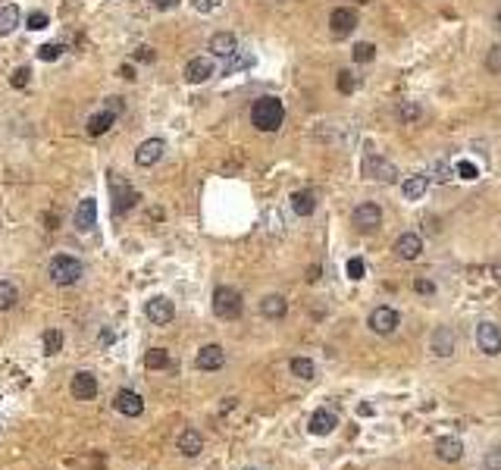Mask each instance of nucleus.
Segmentation results:
<instances>
[{
    "label": "nucleus",
    "instance_id": "nucleus-1",
    "mask_svg": "<svg viewBox=\"0 0 501 470\" xmlns=\"http://www.w3.org/2000/svg\"><path fill=\"white\" fill-rule=\"evenodd\" d=\"M251 123L257 126L260 132H276V129H282V123H285V107H282V100L279 98H257L254 100V107H251Z\"/></svg>",
    "mask_w": 501,
    "mask_h": 470
},
{
    "label": "nucleus",
    "instance_id": "nucleus-2",
    "mask_svg": "<svg viewBox=\"0 0 501 470\" xmlns=\"http://www.w3.org/2000/svg\"><path fill=\"white\" fill-rule=\"evenodd\" d=\"M82 273H85V267H82V260L78 257H69V254H57V257L50 260V267H48V276L50 282H57V286H76L78 279H82Z\"/></svg>",
    "mask_w": 501,
    "mask_h": 470
},
{
    "label": "nucleus",
    "instance_id": "nucleus-3",
    "mask_svg": "<svg viewBox=\"0 0 501 470\" xmlns=\"http://www.w3.org/2000/svg\"><path fill=\"white\" fill-rule=\"evenodd\" d=\"M245 311V301H242V292L232 286H219L213 292V314L219 320H238Z\"/></svg>",
    "mask_w": 501,
    "mask_h": 470
},
{
    "label": "nucleus",
    "instance_id": "nucleus-4",
    "mask_svg": "<svg viewBox=\"0 0 501 470\" xmlns=\"http://www.w3.org/2000/svg\"><path fill=\"white\" fill-rule=\"evenodd\" d=\"M364 176L373 179V182H385V185L398 182L395 163H392V160H385V157H376V154H366V157H364Z\"/></svg>",
    "mask_w": 501,
    "mask_h": 470
},
{
    "label": "nucleus",
    "instance_id": "nucleus-5",
    "mask_svg": "<svg viewBox=\"0 0 501 470\" xmlns=\"http://www.w3.org/2000/svg\"><path fill=\"white\" fill-rule=\"evenodd\" d=\"M370 329L376 335H392L398 329V323H401V317H398V311L395 307H389V304H379V307H373L370 311Z\"/></svg>",
    "mask_w": 501,
    "mask_h": 470
},
{
    "label": "nucleus",
    "instance_id": "nucleus-6",
    "mask_svg": "<svg viewBox=\"0 0 501 470\" xmlns=\"http://www.w3.org/2000/svg\"><path fill=\"white\" fill-rule=\"evenodd\" d=\"M354 226H357V232H376L379 226H383V207L373 204V201L357 204V210H354Z\"/></svg>",
    "mask_w": 501,
    "mask_h": 470
},
{
    "label": "nucleus",
    "instance_id": "nucleus-7",
    "mask_svg": "<svg viewBox=\"0 0 501 470\" xmlns=\"http://www.w3.org/2000/svg\"><path fill=\"white\" fill-rule=\"evenodd\" d=\"M473 339H476V348H479V351L489 354V358L501 354V329H498L495 323H489V320L476 326V335H473Z\"/></svg>",
    "mask_w": 501,
    "mask_h": 470
},
{
    "label": "nucleus",
    "instance_id": "nucleus-8",
    "mask_svg": "<svg viewBox=\"0 0 501 470\" xmlns=\"http://www.w3.org/2000/svg\"><path fill=\"white\" fill-rule=\"evenodd\" d=\"M430 351L436 358H451L458 351V335H454L451 326H439L432 329V339H430Z\"/></svg>",
    "mask_w": 501,
    "mask_h": 470
},
{
    "label": "nucleus",
    "instance_id": "nucleus-9",
    "mask_svg": "<svg viewBox=\"0 0 501 470\" xmlns=\"http://www.w3.org/2000/svg\"><path fill=\"white\" fill-rule=\"evenodd\" d=\"M354 25H357V13L348 10V6H338V10H332V16H329V32H332V38H348L351 32H354Z\"/></svg>",
    "mask_w": 501,
    "mask_h": 470
},
{
    "label": "nucleus",
    "instance_id": "nucleus-10",
    "mask_svg": "<svg viewBox=\"0 0 501 470\" xmlns=\"http://www.w3.org/2000/svg\"><path fill=\"white\" fill-rule=\"evenodd\" d=\"M113 408H116L123 417H142L144 414V398L132 389H119L116 398H113Z\"/></svg>",
    "mask_w": 501,
    "mask_h": 470
},
{
    "label": "nucleus",
    "instance_id": "nucleus-11",
    "mask_svg": "<svg viewBox=\"0 0 501 470\" xmlns=\"http://www.w3.org/2000/svg\"><path fill=\"white\" fill-rule=\"evenodd\" d=\"M69 392H72V398L76 401H91L97 395V376L88 373V370L76 373L72 376V382H69Z\"/></svg>",
    "mask_w": 501,
    "mask_h": 470
},
{
    "label": "nucleus",
    "instance_id": "nucleus-12",
    "mask_svg": "<svg viewBox=\"0 0 501 470\" xmlns=\"http://www.w3.org/2000/svg\"><path fill=\"white\" fill-rule=\"evenodd\" d=\"M195 364H198V370H207V373L223 370V367H226V351H223V345H204V348L198 351Z\"/></svg>",
    "mask_w": 501,
    "mask_h": 470
},
{
    "label": "nucleus",
    "instance_id": "nucleus-13",
    "mask_svg": "<svg viewBox=\"0 0 501 470\" xmlns=\"http://www.w3.org/2000/svg\"><path fill=\"white\" fill-rule=\"evenodd\" d=\"M144 314H148L151 323L166 326V323H172V317H176V307H172L170 298H151L148 304H144Z\"/></svg>",
    "mask_w": 501,
    "mask_h": 470
},
{
    "label": "nucleus",
    "instance_id": "nucleus-14",
    "mask_svg": "<svg viewBox=\"0 0 501 470\" xmlns=\"http://www.w3.org/2000/svg\"><path fill=\"white\" fill-rule=\"evenodd\" d=\"M163 151H166V141H163V138H148V141H142V145H138V151H135V163H138V166H153V163H160Z\"/></svg>",
    "mask_w": 501,
    "mask_h": 470
},
{
    "label": "nucleus",
    "instance_id": "nucleus-15",
    "mask_svg": "<svg viewBox=\"0 0 501 470\" xmlns=\"http://www.w3.org/2000/svg\"><path fill=\"white\" fill-rule=\"evenodd\" d=\"M213 72H217V66H213L210 57H195V60H188V66H185V82L200 85V82H207Z\"/></svg>",
    "mask_w": 501,
    "mask_h": 470
},
{
    "label": "nucleus",
    "instance_id": "nucleus-16",
    "mask_svg": "<svg viewBox=\"0 0 501 470\" xmlns=\"http://www.w3.org/2000/svg\"><path fill=\"white\" fill-rule=\"evenodd\" d=\"M76 229L78 232H91L97 226V201L95 198H85V201H78V207H76Z\"/></svg>",
    "mask_w": 501,
    "mask_h": 470
},
{
    "label": "nucleus",
    "instance_id": "nucleus-17",
    "mask_svg": "<svg viewBox=\"0 0 501 470\" xmlns=\"http://www.w3.org/2000/svg\"><path fill=\"white\" fill-rule=\"evenodd\" d=\"M420 251H423V239L417 232H401L395 239V254L401 260H417Z\"/></svg>",
    "mask_w": 501,
    "mask_h": 470
},
{
    "label": "nucleus",
    "instance_id": "nucleus-18",
    "mask_svg": "<svg viewBox=\"0 0 501 470\" xmlns=\"http://www.w3.org/2000/svg\"><path fill=\"white\" fill-rule=\"evenodd\" d=\"M436 455L445 464H458V461L464 458V442H460L458 436H442V439L436 442Z\"/></svg>",
    "mask_w": 501,
    "mask_h": 470
},
{
    "label": "nucleus",
    "instance_id": "nucleus-19",
    "mask_svg": "<svg viewBox=\"0 0 501 470\" xmlns=\"http://www.w3.org/2000/svg\"><path fill=\"white\" fill-rule=\"evenodd\" d=\"M336 427H338V417L329 411V408H320V411H313L310 414V423H307V429H310L313 436H329Z\"/></svg>",
    "mask_w": 501,
    "mask_h": 470
},
{
    "label": "nucleus",
    "instance_id": "nucleus-20",
    "mask_svg": "<svg viewBox=\"0 0 501 470\" xmlns=\"http://www.w3.org/2000/svg\"><path fill=\"white\" fill-rule=\"evenodd\" d=\"M210 53L229 60L232 53H238V38L232 35V32H217V35L210 38Z\"/></svg>",
    "mask_w": 501,
    "mask_h": 470
},
{
    "label": "nucleus",
    "instance_id": "nucleus-21",
    "mask_svg": "<svg viewBox=\"0 0 501 470\" xmlns=\"http://www.w3.org/2000/svg\"><path fill=\"white\" fill-rule=\"evenodd\" d=\"M179 452L185 455V458H198L200 452H204V436L198 433V429H182V436H179Z\"/></svg>",
    "mask_w": 501,
    "mask_h": 470
},
{
    "label": "nucleus",
    "instance_id": "nucleus-22",
    "mask_svg": "<svg viewBox=\"0 0 501 470\" xmlns=\"http://www.w3.org/2000/svg\"><path fill=\"white\" fill-rule=\"evenodd\" d=\"M426 188H430V176L417 173V176H407L404 182H401V194H404L407 201H420L426 194Z\"/></svg>",
    "mask_w": 501,
    "mask_h": 470
},
{
    "label": "nucleus",
    "instance_id": "nucleus-23",
    "mask_svg": "<svg viewBox=\"0 0 501 470\" xmlns=\"http://www.w3.org/2000/svg\"><path fill=\"white\" fill-rule=\"evenodd\" d=\"M260 314H263L266 320H282L285 314H289V301H285L282 295H266V298L260 301Z\"/></svg>",
    "mask_w": 501,
    "mask_h": 470
},
{
    "label": "nucleus",
    "instance_id": "nucleus-24",
    "mask_svg": "<svg viewBox=\"0 0 501 470\" xmlns=\"http://www.w3.org/2000/svg\"><path fill=\"white\" fill-rule=\"evenodd\" d=\"M19 19H22L19 6L16 4H6L4 10H0V38L13 35V32H16V25H19Z\"/></svg>",
    "mask_w": 501,
    "mask_h": 470
},
{
    "label": "nucleus",
    "instance_id": "nucleus-25",
    "mask_svg": "<svg viewBox=\"0 0 501 470\" xmlns=\"http://www.w3.org/2000/svg\"><path fill=\"white\" fill-rule=\"evenodd\" d=\"M113 192H116V204H113V210L116 213H125V210H132L135 207V201H138V192L132 185H113Z\"/></svg>",
    "mask_w": 501,
    "mask_h": 470
},
{
    "label": "nucleus",
    "instance_id": "nucleus-26",
    "mask_svg": "<svg viewBox=\"0 0 501 470\" xmlns=\"http://www.w3.org/2000/svg\"><path fill=\"white\" fill-rule=\"evenodd\" d=\"M291 210H295L298 217H310V213L317 210V194L313 192H295L291 194Z\"/></svg>",
    "mask_w": 501,
    "mask_h": 470
},
{
    "label": "nucleus",
    "instance_id": "nucleus-27",
    "mask_svg": "<svg viewBox=\"0 0 501 470\" xmlns=\"http://www.w3.org/2000/svg\"><path fill=\"white\" fill-rule=\"evenodd\" d=\"M113 119H116V113H110V110L95 113V116L88 119V135H91V138H97V135H104V132H110Z\"/></svg>",
    "mask_w": 501,
    "mask_h": 470
},
{
    "label": "nucleus",
    "instance_id": "nucleus-28",
    "mask_svg": "<svg viewBox=\"0 0 501 470\" xmlns=\"http://www.w3.org/2000/svg\"><path fill=\"white\" fill-rule=\"evenodd\" d=\"M144 367H148V370H166V367H170V351H166V348H151V351L144 354Z\"/></svg>",
    "mask_w": 501,
    "mask_h": 470
},
{
    "label": "nucleus",
    "instance_id": "nucleus-29",
    "mask_svg": "<svg viewBox=\"0 0 501 470\" xmlns=\"http://www.w3.org/2000/svg\"><path fill=\"white\" fill-rule=\"evenodd\" d=\"M454 166L448 163V160H436V163H432V173H430V182H439V185H445V182H451V176H454Z\"/></svg>",
    "mask_w": 501,
    "mask_h": 470
},
{
    "label": "nucleus",
    "instance_id": "nucleus-30",
    "mask_svg": "<svg viewBox=\"0 0 501 470\" xmlns=\"http://www.w3.org/2000/svg\"><path fill=\"white\" fill-rule=\"evenodd\" d=\"M291 373L298 376V380H313L317 376V364H313L310 358H291Z\"/></svg>",
    "mask_w": 501,
    "mask_h": 470
},
{
    "label": "nucleus",
    "instance_id": "nucleus-31",
    "mask_svg": "<svg viewBox=\"0 0 501 470\" xmlns=\"http://www.w3.org/2000/svg\"><path fill=\"white\" fill-rule=\"evenodd\" d=\"M19 301V288L13 282H0V311H13Z\"/></svg>",
    "mask_w": 501,
    "mask_h": 470
},
{
    "label": "nucleus",
    "instance_id": "nucleus-32",
    "mask_svg": "<svg viewBox=\"0 0 501 470\" xmlns=\"http://www.w3.org/2000/svg\"><path fill=\"white\" fill-rule=\"evenodd\" d=\"M251 66H254V57H248V53H232L223 72H226V76H235L238 69H251Z\"/></svg>",
    "mask_w": 501,
    "mask_h": 470
},
{
    "label": "nucleus",
    "instance_id": "nucleus-33",
    "mask_svg": "<svg viewBox=\"0 0 501 470\" xmlns=\"http://www.w3.org/2000/svg\"><path fill=\"white\" fill-rule=\"evenodd\" d=\"M41 342H44V354H60L63 351V333H60V329H48Z\"/></svg>",
    "mask_w": 501,
    "mask_h": 470
},
{
    "label": "nucleus",
    "instance_id": "nucleus-34",
    "mask_svg": "<svg viewBox=\"0 0 501 470\" xmlns=\"http://www.w3.org/2000/svg\"><path fill=\"white\" fill-rule=\"evenodd\" d=\"M373 57H376V47H373L370 41H360V44L351 51V60H354V63H370Z\"/></svg>",
    "mask_w": 501,
    "mask_h": 470
},
{
    "label": "nucleus",
    "instance_id": "nucleus-35",
    "mask_svg": "<svg viewBox=\"0 0 501 470\" xmlns=\"http://www.w3.org/2000/svg\"><path fill=\"white\" fill-rule=\"evenodd\" d=\"M420 113H423V110H420V104H413V100H404V104L398 107V119H401V123H417Z\"/></svg>",
    "mask_w": 501,
    "mask_h": 470
},
{
    "label": "nucleus",
    "instance_id": "nucleus-36",
    "mask_svg": "<svg viewBox=\"0 0 501 470\" xmlns=\"http://www.w3.org/2000/svg\"><path fill=\"white\" fill-rule=\"evenodd\" d=\"M336 85H338V91L342 94H354L357 91V76H351L348 69H342L338 72V79H336Z\"/></svg>",
    "mask_w": 501,
    "mask_h": 470
},
{
    "label": "nucleus",
    "instance_id": "nucleus-37",
    "mask_svg": "<svg viewBox=\"0 0 501 470\" xmlns=\"http://www.w3.org/2000/svg\"><path fill=\"white\" fill-rule=\"evenodd\" d=\"M486 69L495 72V76H501V44H495L489 53H486Z\"/></svg>",
    "mask_w": 501,
    "mask_h": 470
},
{
    "label": "nucleus",
    "instance_id": "nucleus-38",
    "mask_svg": "<svg viewBox=\"0 0 501 470\" xmlns=\"http://www.w3.org/2000/svg\"><path fill=\"white\" fill-rule=\"evenodd\" d=\"M29 82H32V69H29V66H19V69L10 76V85H13V88H25Z\"/></svg>",
    "mask_w": 501,
    "mask_h": 470
},
{
    "label": "nucleus",
    "instance_id": "nucleus-39",
    "mask_svg": "<svg viewBox=\"0 0 501 470\" xmlns=\"http://www.w3.org/2000/svg\"><path fill=\"white\" fill-rule=\"evenodd\" d=\"M366 276V264L360 257H351L348 260V279H354V282H360Z\"/></svg>",
    "mask_w": 501,
    "mask_h": 470
},
{
    "label": "nucleus",
    "instance_id": "nucleus-40",
    "mask_svg": "<svg viewBox=\"0 0 501 470\" xmlns=\"http://www.w3.org/2000/svg\"><path fill=\"white\" fill-rule=\"evenodd\" d=\"M60 53H63V44H44L41 51H38V60L53 63V60H60Z\"/></svg>",
    "mask_w": 501,
    "mask_h": 470
},
{
    "label": "nucleus",
    "instance_id": "nucleus-41",
    "mask_svg": "<svg viewBox=\"0 0 501 470\" xmlns=\"http://www.w3.org/2000/svg\"><path fill=\"white\" fill-rule=\"evenodd\" d=\"M458 176H460V179H467V182H473V179L479 176L476 163H470V160H460V163H458Z\"/></svg>",
    "mask_w": 501,
    "mask_h": 470
},
{
    "label": "nucleus",
    "instance_id": "nucleus-42",
    "mask_svg": "<svg viewBox=\"0 0 501 470\" xmlns=\"http://www.w3.org/2000/svg\"><path fill=\"white\" fill-rule=\"evenodd\" d=\"M413 292L417 295H436V282L420 276V279H413Z\"/></svg>",
    "mask_w": 501,
    "mask_h": 470
},
{
    "label": "nucleus",
    "instance_id": "nucleus-43",
    "mask_svg": "<svg viewBox=\"0 0 501 470\" xmlns=\"http://www.w3.org/2000/svg\"><path fill=\"white\" fill-rule=\"evenodd\" d=\"M25 22H29V29H32V32L48 29V16H44V13H29V19H25Z\"/></svg>",
    "mask_w": 501,
    "mask_h": 470
},
{
    "label": "nucleus",
    "instance_id": "nucleus-44",
    "mask_svg": "<svg viewBox=\"0 0 501 470\" xmlns=\"http://www.w3.org/2000/svg\"><path fill=\"white\" fill-rule=\"evenodd\" d=\"M486 470H501V448H492L486 458Z\"/></svg>",
    "mask_w": 501,
    "mask_h": 470
},
{
    "label": "nucleus",
    "instance_id": "nucleus-45",
    "mask_svg": "<svg viewBox=\"0 0 501 470\" xmlns=\"http://www.w3.org/2000/svg\"><path fill=\"white\" fill-rule=\"evenodd\" d=\"M219 6V0H195V10L198 13H213Z\"/></svg>",
    "mask_w": 501,
    "mask_h": 470
},
{
    "label": "nucleus",
    "instance_id": "nucleus-46",
    "mask_svg": "<svg viewBox=\"0 0 501 470\" xmlns=\"http://www.w3.org/2000/svg\"><path fill=\"white\" fill-rule=\"evenodd\" d=\"M135 60H142V63H151V60H153V47H148V44L138 47V51H135Z\"/></svg>",
    "mask_w": 501,
    "mask_h": 470
},
{
    "label": "nucleus",
    "instance_id": "nucleus-47",
    "mask_svg": "<svg viewBox=\"0 0 501 470\" xmlns=\"http://www.w3.org/2000/svg\"><path fill=\"white\" fill-rule=\"evenodd\" d=\"M107 110H110V113H123L125 110L123 98H110V100H107Z\"/></svg>",
    "mask_w": 501,
    "mask_h": 470
},
{
    "label": "nucleus",
    "instance_id": "nucleus-48",
    "mask_svg": "<svg viewBox=\"0 0 501 470\" xmlns=\"http://www.w3.org/2000/svg\"><path fill=\"white\" fill-rule=\"evenodd\" d=\"M153 6H157V10H172V6H176V0H151Z\"/></svg>",
    "mask_w": 501,
    "mask_h": 470
},
{
    "label": "nucleus",
    "instance_id": "nucleus-49",
    "mask_svg": "<svg viewBox=\"0 0 501 470\" xmlns=\"http://www.w3.org/2000/svg\"><path fill=\"white\" fill-rule=\"evenodd\" d=\"M320 279V267H310V273H307V282H317Z\"/></svg>",
    "mask_w": 501,
    "mask_h": 470
},
{
    "label": "nucleus",
    "instance_id": "nucleus-50",
    "mask_svg": "<svg viewBox=\"0 0 501 470\" xmlns=\"http://www.w3.org/2000/svg\"><path fill=\"white\" fill-rule=\"evenodd\" d=\"M119 76H123V79H135V72H132L129 66H123V69H119Z\"/></svg>",
    "mask_w": 501,
    "mask_h": 470
},
{
    "label": "nucleus",
    "instance_id": "nucleus-51",
    "mask_svg": "<svg viewBox=\"0 0 501 470\" xmlns=\"http://www.w3.org/2000/svg\"><path fill=\"white\" fill-rule=\"evenodd\" d=\"M495 32L501 35V6H498V13H495Z\"/></svg>",
    "mask_w": 501,
    "mask_h": 470
},
{
    "label": "nucleus",
    "instance_id": "nucleus-52",
    "mask_svg": "<svg viewBox=\"0 0 501 470\" xmlns=\"http://www.w3.org/2000/svg\"><path fill=\"white\" fill-rule=\"evenodd\" d=\"M492 273H495V279L501 282V264H495V267H492Z\"/></svg>",
    "mask_w": 501,
    "mask_h": 470
},
{
    "label": "nucleus",
    "instance_id": "nucleus-53",
    "mask_svg": "<svg viewBox=\"0 0 501 470\" xmlns=\"http://www.w3.org/2000/svg\"><path fill=\"white\" fill-rule=\"evenodd\" d=\"M245 470H257V467H245Z\"/></svg>",
    "mask_w": 501,
    "mask_h": 470
},
{
    "label": "nucleus",
    "instance_id": "nucleus-54",
    "mask_svg": "<svg viewBox=\"0 0 501 470\" xmlns=\"http://www.w3.org/2000/svg\"><path fill=\"white\" fill-rule=\"evenodd\" d=\"M0 429H4V427H0Z\"/></svg>",
    "mask_w": 501,
    "mask_h": 470
}]
</instances>
